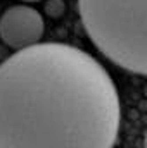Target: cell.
Returning a JSON list of instances; mask_svg holds the SVG:
<instances>
[{
	"label": "cell",
	"instance_id": "cell-1",
	"mask_svg": "<svg viewBox=\"0 0 147 148\" xmlns=\"http://www.w3.org/2000/svg\"><path fill=\"white\" fill-rule=\"evenodd\" d=\"M119 98L109 73L66 43H37L0 64V148H112Z\"/></svg>",
	"mask_w": 147,
	"mask_h": 148
},
{
	"label": "cell",
	"instance_id": "cell-3",
	"mask_svg": "<svg viewBox=\"0 0 147 148\" xmlns=\"http://www.w3.org/2000/svg\"><path fill=\"white\" fill-rule=\"evenodd\" d=\"M43 31L42 14L28 5H12L0 17V38L14 50H24L40 43Z\"/></svg>",
	"mask_w": 147,
	"mask_h": 148
},
{
	"label": "cell",
	"instance_id": "cell-4",
	"mask_svg": "<svg viewBox=\"0 0 147 148\" xmlns=\"http://www.w3.org/2000/svg\"><path fill=\"white\" fill-rule=\"evenodd\" d=\"M144 148H147V131H146V138H144Z\"/></svg>",
	"mask_w": 147,
	"mask_h": 148
},
{
	"label": "cell",
	"instance_id": "cell-5",
	"mask_svg": "<svg viewBox=\"0 0 147 148\" xmlns=\"http://www.w3.org/2000/svg\"><path fill=\"white\" fill-rule=\"evenodd\" d=\"M24 2H38V0H24Z\"/></svg>",
	"mask_w": 147,
	"mask_h": 148
},
{
	"label": "cell",
	"instance_id": "cell-2",
	"mask_svg": "<svg viewBox=\"0 0 147 148\" xmlns=\"http://www.w3.org/2000/svg\"><path fill=\"white\" fill-rule=\"evenodd\" d=\"M92 43L111 62L147 76V0H78Z\"/></svg>",
	"mask_w": 147,
	"mask_h": 148
}]
</instances>
